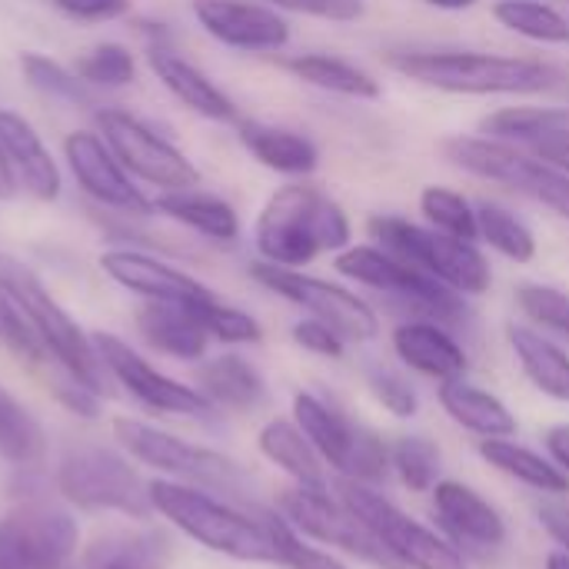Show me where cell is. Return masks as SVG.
<instances>
[{"mask_svg": "<svg viewBox=\"0 0 569 569\" xmlns=\"http://www.w3.org/2000/svg\"><path fill=\"white\" fill-rule=\"evenodd\" d=\"M67 17L83 23H107L130 13V0H53Z\"/></svg>", "mask_w": 569, "mask_h": 569, "instance_id": "cell-50", "label": "cell"}, {"mask_svg": "<svg viewBox=\"0 0 569 569\" xmlns=\"http://www.w3.org/2000/svg\"><path fill=\"white\" fill-rule=\"evenodd\" d=\"M197 383L200 393L213 403V407H227V410H253L267 400V383L257 373V367L237 353H223L207 360L197 370Z\"/></svg>", "mask_w": 569, "mask_h": 569, "instance_id": "cell-27", "label": "cell"}, {"mask_svg": "<svg viewBox=\"0 0 569 569\" xmlns=\"http://www.w3.org/2000/svg\"><path fill=\"white\" fill-rule=\"evenodd\" d=\"M337 270L363 287H373L380 293L407 300L413 310H420L427 317L457 323L467 313L463 293L450 290L427 270L400 260L397 253H390L383 247H347L337 253Z\"/></svg>", "mask_w": 569, "mask_h": 569, "instance_id": "cell-10", "label": "cell"}, {"mask_svg": "<svg viewBox=\"0 0 569 569\" xmlns=\"http://www.w3.org/2000/svg\"><path fill=\"white\" fill-rule=\"evenodd\" d=\"M283 67L300 77L303 83L327 90V93H340V97H353V100H377L380 97V80L373 73H367L363 67L343 60V57H330V53H300L283 60Z\"/></svg>", "mask_w": 569, "mask_h": 569, "instance_id": "cell-32", "label": "cell"}, {"mask_svg": "<svg viewBox=\"0 0 569 569\" xmlns=\"http://www.w3.org/2000/svg\"><path fill=\"white\" fill-rule=\"evenodd\" d=\"M513 190L533 197L537 203L550 207L557 217L569 220V173H563L560 167L527 157L517 180H513Z\"/></svg>", "mask_w": 569, "mask_h": 569, "instance_id": "cell-45", "label": "cell"}, {"mask_svg": "<svg viewBox=\"0 0 569 569\" xmlns=\"http://www.w3.org/2000/svg\"><path fill=\"white\" fill-rule=\"evenodd\" d=\"M547 569H569L567 550H553V553L547 557Z\"/></svg>", "mask_w": 569, "mask_h": 569, "instance_id": "cell-56", "label": "cell"}, {"mask_svg": "<svg viewBox=\"0 0 569 569\" xmlns=\"http://www.w3.org/2000/svg\"><path fill=\"white\" fill-rule=\"evenodd\" d=\"M97 130L113 150V157L127 167V173L157 187L160 193L193 190L200 183V170L187 160V153L177 150L140 117L117 107H103L97 110Z\"/></svg>", "mask_w": 569, "mask_h": 569, "instance_id": "cell-8", "label": "cell"}, {"mask_svg": "<svg viewBox=\"0 0 569 569\" xmlns=\"http://www.w3.org/2000/svg\"><path fill=\"white\" fill-rule=\"evenodd\" d=\"M263 263L307 267L320 253L350 247V220L343 207L317 187L290 183L280 187L260 210L253 227Z\"/></svg>", "mask_w": 569, "mask_h": 569, "instance_id": "cell-1", "label": "cell"}, {"mask_svg": "<svg viewBox=\"0 0 569 569\" xmlns=\"http://www.w3.org/2000/svg\"><path fill=\"white\" fill-rule=\"evenodd\" d=\"M440 403L450 413L453 423L480 433L483 440L493 437H513L517 433V417L510 413V407L503 400H497L493 393L463 383V380H447L440 387Z\"/></svg>", "mask_w": 569, "mask_h": 569, "instance_id": "cell-28", "label": "cell"}, {"mask_svg": "<svg viewBox=\"0 0 569 569\" xmlns=\"http://www.w3.org/2000/svg\"><path fill=\"white\" fill-rule=\"evenodd\" d=\"M283 10L307 13L317 20H333V23H353L363 17V0H273Z\"/></svg>", "mask_w": 569, "mask_h": 569, "instance_id": "cell-48", "label": "cell"}, {"mask_svg": "<svg viewBox=\"0 0 569 569\" xmlns=\"http://www.w3.org/2000/svg\"><path fill=\"white\" fill-rule=\"evenodd\" d=\"M197 23L223 47L247 53L283 50L290 40V23L263 3L247 0H193Z\"/></svg>", "mask_w": 569, "mask_h": 569, "instance_id": "cell-17", "label": "cell"}, {"mask_svg": "<svg viewBox=\"0 0 569 569\" xmlns=\"http://www.w3.org/2000/svg\"><path fill=\"white\" fill-rule=\"evenodd\" d=\"M153 213L213 240V243H233L240 237V217L237 210L203 190H170L153 200Z\"/></svg>", "mask_w": 569, "mask_h": 569, "instance_id": "cell-26", "label": "cell"}, {"mask_svg": "<svg viewBox=\"0 0 569 569\" xmlns=\"http://www.w3.org/2000/svg\"><path fill=\"white\" fill-rule=\"evenodd\" d=\"M517 303L540 327L569 337V293L557 287H543V283H523L517 290Z\"/></svg>", "mask_w": 569, "mask_h": 569, "instance_id": "cell-46", "label": "cell"}, {"mask_svg": "<svg viewBox=\"0 0 569 569\" xmlns=\"http://www.w3.org/2000/svg\"><path fill=\"white\" fill-rule=\"evenodd\" d=\"M337 497L407 569H467V560L447 540L407 517L367 483L343 477L337 483Z\"/></svg>", "mask_w": 569, "mask_h": 569, "instance_id": "cell-7", "label": "cell"}, {"mask_svg": "<svg viewBox=\"0 0 569 569\" xmlns=\"http://www.w3.org/2000/svg\"><path fill=\"white\" fill-rule=\"evenodd\" d=\"M393 350L410 370L433 377L440 383L463 380V373H467L463 347L440 323H427V320L400 323L393 330Z\"/></svg>", "mask_w": 569, "mask_h": 569, "instance_id": "cell-22", "label": "cell"}, {"mask_svg": "<svg viewBox=\"0 0 569 569\" xmlns=\"http://www.w3.org/2000/svg\"><path fill=\"white\" fill-rule=\"evenodd\" d=\"M293 417H297V427L303 430V437L323 457V463H330L337 473L360 480V483H373V480L387 477L390 453L373 430L347 420L340 410L327 407L313 393L293 397Z\"/></svg>", "mask_w": 569, "mask_h": 569, "instance_id": "cell-9", "label": "cell"}, {"mask_svg": "<svg viewBox=\"0 0 569 569\" xmlns=\"http://www.w3.org/2000/svg\"><path fill=\"white\" fill-rule=\"evenodd\" d=\"M293 340L317 357H327V360L343 357V337L333 327H327L323 320H300L293 327Z\"/></svg>", "mask_w": 569, "mask_h": 569, "instance_id": "cell-49", "label": "cell"}, {"mask_svg": "<svg viewBox=\"0 0 569 569\" xmlns=\"http://www.w3.org/2000/svg\"><path fill=\"white\" fill-rule=\"evenodd\" d=\"M257 520L263 523V530H267V537H270V543H273V557H277V563L287 569H347L337 557H330V553H323V550H317V547H310L303 537H300V530H293L280 513H273V510H257Z\"/></svg>", "mask_w": 569, "mask_h": 569, "instance_id": "cell-39", "label": "cell"}, {"mask_svg": "<svg viewBox=\"0 0 569 569\" xmlns=\"http://www.w3.org/2000/svg\"><path fill=\"white\" fill-rule=\"evenodd\" d=\"M487 137L503 140V143H530V147H547L553 140L569 137V110L553 107H507L493 117L483 120Z\"/></svg>", "mask_w": 569, "mask_h": 569, "instance_id": "cell-34", "label": "cell"}, {"mask_svg": "<svg viewBox=\"0 0 569 569\" xmlns=\"http://www.w3.org/2000/svg\"><path fill=\"white\" fill-rule=\"evenodd\" d=\"M0 150L10 163L17 190L30 193L33 200H43V203L60 197L63 177H60L53 153L40 140L33 123L13 110H0Z\"/></svg>", "mask_w": 569, "mask_h": 569, "instance_id": "cell-19", "label": "cell"}, {"mask_svg": "<svg viewBox=\"0 0 569 569\" xmlns=\"http://www.w3.org/2000/svg\"><path fill=\"white\" fill-rule=\"evenodd\" d=\"M63 160L80 183V190L100 207L120 217H150L153 200L140 193L127 167L113 157L107 140L90 130H77L63 140Z\"/></svg>", "mask_w": 569, "mask_h": 569, "instance_id": "cell-15", "label": "cell"}, {"mask_svg": "<svg viewBox=\"0 0 569 569\" xmlns=\"http://www.w3.org/2000/svg\"><path fill=\"white\" fill-rule=\"evenodd\" d=\"M367 227L373 240H380L383 250L427 270L430 277H437L440 283H447L450 290L463 297H480L493 283L487 257L470 240H460V237H450L433 227H420L413 220L390 217V213L370 217Z\"/></svg>", "mask_w": 569, "mask_h": 569, "instance_id": "cell-5", "label": "cell"}, {"mask_svg": "<svg viewBox=\"0 0 569 569\" xmlns=\"http://www.w3.org/2000/svg\"><path fill=\"white\" fill-rule=\"evenodd\" d=\"M190 310L197 313V320L203 323V330L210 333V340H223V343H260V337H263L260 323L250 313H243V310L217 300V293L207 297V300L190 303Z\"/></svg>", "mask_w": 569, "mask_h": 569, "instance_id": "cell-44", "label": "cell"}, {"mask_svg": "<svg viewBox=\"0 0 569 569\" xmlns=\"http://www.w3.org/2000/svg\"><path fill=\"white\" fill-rule=\"evenodd\" d=\"M77 540L80 530L67 510L27 500L0 520V569H67Z\"/></svg>", "mask_w": 569, "mask_h": 569, "instance_id": "cell-12", "label": "cell"}, {"mask_svg": "<svg viewBox=\"0 0 569 569\" xmlns=\"http://www.w3.org/2000/svg\"><path fill=\"white\" fill-rule=\"evenodd\" d=\"M507 337H510V347L523 367V373L530 377V383L553 397V400H563L569 403V353L560 350L553 340H547L543 333L530 330V327H517L510 323L507 327Z\"/></svg>", "mask_w": 569, "mask_h": 569, "instance_id": "cell-31", "label": "cell"}, {"mask_svg": "<svg viewBox=\"0 0 569 569\" xmlns=\"http://www.w3.org/2000/svg\"><path fill=\"white\" fill-rule=\"evenodd\" d=\"M113 433L120 440L123 450H130L133 460L170 473L177 480H190L200 487H213V490H227V493H243L247 487V473L223 453L187 443L180 437H170L163 430H153L140 420H117Z\"/></svg>", "mask_w": 569, "mask_h": 569, "instance_id": "cell-11", "label": "cell"}, {"mask_svg": "<svg viewBox=\"0 0 569 569\" xmlns=\"http://www.w3.org/2000/svg\"><path fill=\"white\" fill-rule=\"evenodd\" d=\"M150 503L163 520H170L177 530L213 553L243 563H277L273 543L257 513H240L230 503L173 480H153Z\"/></svg>", "mask_w": 569, "mask_h": 569, "instance_id": "cell-3", "label": "cell"}, {"mask_svg": "<svg viewBox=\"0 0 569 569\" xmlns=\"http://www.w3.org/2000/svg\"><path fill=\"white\" fill-rule=\"evenodd\" d=\"M137 330L153 350L173 360H200L210 343V333L203 330L190 303L147 300V307L137 313Z\"/></svg>", "mask_w": 569, "mask_h": 569, "instance_id": "cell-24", "label": "cell"}, {"mask_svg": "<svg viewBox=\"0 0 569 569\" xmlns=\"http://www.w3.org/2000/svg\"><path fill=\"white\" fill-rule=\"evenodd\" d=\"M493 17L500 27L533 43H569V20L543 0H497Z\"/></svg>", "mask_w": 569, "mask_h": 569, "instance_id": "cell-36", "label": "cell"}, {"mask_svg": "<svg viewBox=\"0 0 569 569\" xmlns=\"http://www.w3.org/2000/svg\"><path fill=\"white\" fill-rule=\"evenodd\" d=\"M93 347L107 367V373L130 390V397H137L143 407L157 410V413H173V417H210L213 403L193 390L183 387L180 380L160 373L153 363H147L130 343H123L113 333H93Z\"/></svg>", "mask_w": 569, "mask_h": 569, "instance_id": "cell-16", "label": "cell"}, {"mask_svg": "<svg viewBox=\"0 0 569 569\" xmlns=\"http://www.w3.org/2000/svg\"><path fill=\"white\" fill-rule=\"evenodd\" d=\"M0 290H7L17 307L27 313V320L33 323V330L40 333L43 347L50 350V357L83 387H90L93 393L107 397L110 387V373L93 347V337H87L80 330V323L50 297V290L43 287V280L17 257L0 253Z\"/></svg>", "mask_w": 569, "mask_h": 569, "instance_id": "cell-4", "label": "cell"}, {"mask_svg": "<svg viewBox=\"0 0 569 569\" xmlns=\"http://www.w3.org/2000/svg\"><path fill=\"white\" fill-rule=\"evenodd\" d=\"M540 523L569 553V507H563V503H543L540 507Z\"/></svg>", "mask_w": 569, "mask_h": 569, "instance_id": "cell-51", "label": "cell"}, {"mask_svg": "<svg viewBox=\"0 0 569 569\" xmlns=\"http://www.w3.org/2000/svg\"><path fill=\"white\" fill-rule=\"evenodd\" d=\"M440 150L453 167H460V170H467V173H473L480 180L503 183L510 190H513V180H517V173H520V167L527 160V153H520L513 143H503V140H493V137H463V133H457V137H447L440 143Z\"/></svg>", "mask_w": 569, "mask_h": 569, "instance_id": "cell-30", "label": "cell"}, {"mask_svg": "<svg viewBox=\"0 0 569 569\" xmlns=\"http://www.w3.org/2000/svg\"><path fill=\"white\" fill-rule=\"evenodd\" d=\"M480 457L497 467L500 473L540 490V493H567L569 490V477L550 460H543L540 453L507 440V437H493V440H480Z\"/></svg>", "mask_w": 569, "mask_h": 569, "instance_id": "cell-35", "label": "cell"}, {"mask_svg": "<svg viewBox=\"0 0 569 569\" xmlns=\"http://www.w3.org/2000/svg\"><path fill=\"white\" fill-rule=\"evenodd\" d=\"M150 70L157 73V80L187 107L193 110L197 117L203 120H213V123H240V110L237 103L197 67L190 63L183 53H177L173 47L167 43H153L150 53Z\"/></svg>", "mask_w": 569, "mask_h": 569, "instance_id": "cell-20", "label": "cell"}, {"mask_svg": "<svg viewBox=\"0 0 569 569\" xmlns=\"http://www.w3.org/2000/svg\"><path fill=\"white\" fill-rule=\"evenodd\" d=\"M0 457L17 470H37L47 457L40 420L0 383Z\"/></svg>", "mask_w": 569, "mask_h": 569, "instance_id": "cell-33", "label": "cell"}, {"mask_svg": "<svg viewBox=\"0 0 569 569\" xmlns=\"http://www.w3.org/2000/svg\"><path fill=\"white\" fill-rule=\"evenodd\" d=\"M0 347H7L13 357H20L23 363H30V367H37V370H43V367H60L53 357H50V350L43 347V340H40V333L33 330V323L27 320V313L17 307V300L7 293V290H0ZM63 370V367H60Z\"/></svg>", "mask_w": 569, "mask_h": 569, "instance_id": "cell-42", "label": "cell"}, {"mask_svg": "<svg viewBox=\"0 0 569 569\" xmlns=\"http://www.w3.org/2000/svg\"><path fill=\"white\" fill-rule=\"evenodd\" d=\"M100 270L123 290L143 297V300H163V303H197L213 297V290H207L200 280H193L190 273L157 260L147 250H107L100 257Z\"/></svg>", "mask_w": 569, "mask_h": 569, "instance_id": "cell-18", "label": "cell"}, {"mask_svg": "<svg viewBox=\"0 0 569 569\" xmlns=\"http://www.w3.org/2000/svg\"><path fill=\"white\" fill-rule=\"evenodd\" d=\"M260 453L277 463L283 473L297 480V487L310 490H327V473H323V457L313 450V443L303 437V430L290 420H270L260 430Z\"/></svg>", "mask_w": 569, "mask_h": 569, "instance_id": "cell-29", "label": "cell"}, {"mask_svg": "<svg viewBox=\"0 0 569 569\" xmlns=\"http://www.w3.org/2000/svg\"><path fill=\"white\" fill-rule=\"evenodd\" d=\"M430 7H437V10H470L477 0H427Z\"/></svg>", "mask_w": 569, "mask_h": 569, "instance_id": "cell-55", "label": "cell"}, {"mask_svg": "<svg viewBox=\"0 0 569 569\" xmlns=\"http://www.w3.org/2000/svg\"><path fill=\"white\" fill-rule=\"evenodd\" d=\"M173 543L163 530H113L97 537L67 569H167Z\"/></svg>", "mask_w": 569, "mask_h": 569, "instance_id": "cell-23", "label": "cell"}, {"mask_svg": "<svg viewBox=\"0 0 569 569\" xmlns=\"http://www.w3.org/2000/svg\"><path fill=\"white\" fill-rule=\"evenodd\" d=\"M13 193H17V180H13L10 163H7V157H3V150H0V200H10Z\"/></svg>", "mask_w": 569, "mask_h": 569, "instance_id": "cell-54", "label": "cell"}, {"mask_svg": "<svg viewBox=\"0 0 569 569\" xmlns=\"http://www.w3.org/2000/svg\"><path fill=\"white\" fill-rule=\"evenodd\" d=\"M370 390H373V397H377L393 417H413L417 407H420L417 390H413L400 373L373 370V373H370Z\"/></svg>", "mask_w": 569, "mask_h": 569, "instance_id": "cell-47", "label": "cell"}, {"mask_svg": "<svg viewBox=\"0 0 569 569\" xmlns=\"http://www.w3.org/2000/svg\"><path fill=\"white\" fill-rule=\"evenodd\" d=\"M237 137L257 163H263L267 170H277L283 177H310L320 163L317 143L297 130H287V127H273V123H260V120H240Z\"/></svg>", "mask_w": 569, "mask_h": 569, "instance_id": "cell-25", "label": "cell"}, {"mask_svg": "<svg viewBox=\"0 0 569 569\" xmlns=\"http://www.w3.org/2000/svg\"><path fill=\"white\" fill-rule=\"evenodd\" d=\"M537 153H540V160H547V163H553V167H560L563 173H569V137L567 140H553V143L540 147Z\"/></svg>", "mask_w": 569, "mask_h": 569, "instance_id": "cell-53", "label": "cell"}, {"mask_svg": "<svg viewBox=\"0 0 569 569\" xmlns=\"http://www.w3.org/2000/svg\"><path fill=\"white\" fill-rule=\"evenodd\" d=\"M433 510L440 523L463 543L477 547H500L507 540V523L503 517L467 483L443 480L433 487Z\"/></svg>", "mask_w": 569, "mask_h": 569, "instance_id": "cell-21", "label": "cell"}, {"mask_svg": "<svg viewBox=\"0 0 569 569\" xmlns=\"http://www.w3.org/2000/svg\"><path fill=\"white\" fill-rule=\"evenodd\" d=\"M420 210L433 223V230L460 237V240H470V243L480 240L477 207L463 193H457L450 187H427L420 193Z\"/></svg>", "mask_w": 569, "mask_h": 569, "instance_id": "cell-41", "label": "cell"}, {"mask_svg": "<svg viewBox=\"0 0 569 569\" xmlns=\"http://www.w3.org/2000/svg\"><path fill=\"white\" fill-rule=\"evenodd\" d=\"M477 223H480V240H487L497 253H503L513 263H530L537 257V237L533 230L510 213L500 203H480L477 207Z\"/></svg>", "mask_w": 569, "mask_h": 569, "instance_id": "cell-38", "label": "cell"}, {"mask_svg": "<svg viewBox=\"0 0 569 569\" xmlns=\"http://www.w3.org/2000/svg\"><path fill=\"white\" fill-rule=\"evenodd\" d=\"M20 73L33 90H40L50 100L70 103V107H97L93 87H87L77 77V70H67L63 63H57L43 53H33V50L20 53Z\"/></svg>", "mask_w": 569, "mask_h": 569, "instance_id": "cell-37", "label": "cell"}, {"mask_svg": "<svg viewBox=\"0 0 569 569\" xmlns=\"http://www.w3.org/2000/svg\"><path fill=\"white\" fill-rule=\"evenodd\" d=\"M387 63L397 73L447 93H543L557 83V70L540 60L477 50L390 53Z\"/></svg>", "mask_w": 569, "mask_h": 569, "instance_id": "cell-2", "label": "cell"}, {"mask_svg": "<svg viewBox=\"0 0 569 569\" xmlns=\"http://www.w3.org/2000/svg\"><path fill=\"white\" fill-rule=\"evenodd\" d=\"M73 70L93 90H117V87H130L137 80V60L120 43H97V47L83 50L77 57Z\"/></svg>", "mask_w": 569, "mask_h": 569, "instance_id": "cell-40", "label": "cell"}, {"mask_svg": "<svg viewBox=\"0 0 569 569\" xmlns=\"http://www.w3.org/2000/svg\"><path fill=\"white\" fill-rule=\"evenodd\" d=\"M250 273L260 287L303 307L307 313H313V320H323L343 340H353V343L373 340L380 330L377 313L357 293L337 287L330 280H320V277H310V273H300L290 267H273V263H253Z\"/></svg>", "mask_w": 569, "mask_h": 569, "instance_id": "cell-14", "label": "cell"}, {"mask_svg": "<svg viewBox=\"0 0 569 569\" xmlns=\"http://www.w3.org/2000/svg\"><path fill=\"white\" fill-rule=\"evenodd\" d=\"M280 517L310 540L337 547L377 569H407L343 503L333 500L327 490L293 487L280 493Z\"/></svg>", "mask_w": 569, "mask_h": 569, "instance_id": "cell-13", "label": "cell"}, {"mask_svg": "<svg viewBox=\"0 0 569 569\" xmlns=\"http://www.w3.org/2000/svg\"><path fill=\"white\" fill-rule=\"evenodd\" d=\"M57 490L80 510H113L130 520L153 513L150 483L107 447H77L57 467Z\"/></svg>", "mask_w": 569, "mask_h": 569, "instance_id": "cell-6", "label": "cell"}, {"mask_svg": "<svg viewBox=\"0 0 569 569\" xmlns=\"http://www.w3.org/2000/svg\"><path fill=\"white\" fill-rule=\"evenodd\" d=\"M390 463L397 470V477L403 480V487H410L413 493H427L437 487V473H440V450L423 440V437H400L390 450Z\"/></svg>", "mask_w": 569, "mask_h": 569, "instance_id": "cell-43", "label": "cell"}, {"mask_svg": "<svg viewBox=\"0 0 569 569\" xmlns=\"http://www.w3.org/2000/svg\"><path fill=\"white\" fill-rule=\"evenodd\" d=\"M547 450L553 453L557 467L569 470V423H557L547 430Z\"/></svg>", "mask_w": 569, "mask_h": 569, "instance_id": "cell-52", "label": "cell"}]
</instances>
